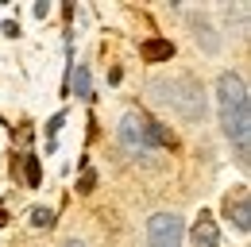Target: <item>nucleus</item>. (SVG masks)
I'll return each mask as SVG.
<instances>
[{"label": "nucleus", "mask_w": 251, "mask_h": 247, "mask_svg": "<svg viewBox=\"0 0 251 247\" xmlns=\"http://www.w3.org/2000/svg\"><path fill=\"white\" fill-rule=\"evenodd\" d=\"M217 112H220V131L236 147L240 166H248V143H251V108H248V85L240 74L224 70L217 77Z\"/></svg>", "instance_id": "f257e3e1"}, {"label": "nucleus", "mask_w": 251, "mask_h": 247, "mask_svg": "<svg viewBox=\"0 0 251 247\" xmlns=\"http://www.w3.org/2000/svg\"><path fill=\"white\" fill-rule=\"evenodd\" d=\"M151 89H155L158 100H166L170 108H178L186 120H201V116H205V97H201V85H197L189 74L174 77V81H155Z\"/></svg>", "instance_id": "f03ea898"}, {"label": "nucleus", "mask_w": 251, "mask_h": 247, "mask_svg": "<svg viewBox=\"0 0 251 247\" xmlns=\"http://www.w3.org/2000/svg\"><path fill=\"white\" fill-rule=\"evenodd\" d=\"M120 147L131 158H143V154L155 151V139H151V120L143 112H124L120 120Z\"/></svg>", "instance_id": "7ed1b4c3"}, {"label": "nucleus", "mask_w": 251, "mask_h": 247, "mask_svg": "<svg viewBox=\"0 0 251 247\" xmlns=\"http://www.w3.org/2000/svg\"><path fill=\"white\" fill-rule=\"evenodd\" d=\"M186 224L178 213H155L147 220V247H182Z\"/></svg>", "instance_id": "20e7f679"}, {"label": "nucleus", "mask_w": 251, "mask_h": 247, "mask_svg": "<svg viewBox=\"0 0 251 247\" xmlns=\"http://www.w3.org/2000/svg\"><path fill=\"white\" fill-rule=\"evenodd\" d=\"M189 240H193V247H220V232H217L213 213H205V209H201V216H197V220H193V228H189Z\"/></svg>", "instance_id": "39448f33"}, {"label": "nucleus", "mask_w": 251, "mask_h": 247, "mask_svg": "<svg viewBox=\"0 0 251 247\" xmlns=\"http://www.w3.org/2000/svg\"><path fill=\"white\" fill-rule=\"evenodd\" d=\"M224 213H228V220H232V224H236V228H240V232H244V236H248V232H251V213H248V193H236V197H232V193H228V197H224Z\"/></svg>", "instance_id": "423d86ee"}, {"label": "nucleus", "mask_w": 251, "mask_h": 247, "mask_svg": "<svg viewBox=\"0 0 251 247\" xmlns=\"http://www.w3.org/2000/svg\"><path fill=\"white\" fill-rule=\"evenodd\" d=\"M189 24H193V39L205 47V54H217V50H220V39L213 35V24H209L205 16H193Z\"/></svg>", "instance_id": "0eeeda50"}, {"label": "nucleus", "mask_w": 251, "mask_h": 247, "mask_svg": "<svg viewBox=\"0 0 251 247\" xmlns=\"http://www.w3.org/2000/svg\"><path fill=\"white\" fill-rule=\"evenodd\" d=\"M139 54H143V62H170L174 58V43L170 39H147L139 47Z\"/></svg>", "instance_id": "6e6552de"}, {"label": "nucleus", "mask_w": 251, "mask_h": 247, "mask_svg": "<svg viewBox=\"0 0 251 247\" xmlns=\"http://www.w3.org/2000/svg\"><path fill=\"white\" fill-rule=\"evenodd\" d=\"M74 93H77V97H93V93H89V70H85V66H77V74H74Z\"/></svg>", "instance_id": "1a4fd4ad"}, {"label": "nucleus", "mask_w": 251, "mask_h": 247, "mask_svg": "<svg viewBox=\"0 0 251 247\" xmlns=\"http://www.w3.org/2000/svg\"><path fill=\"white\" fill-rule=\"evenodd\" d=\"M24 174H27V185H39V158L35 154H24Z\"/></svg>", "instance_id": "9d476101"}, {"label": "nucleus", "mask_w": 251, "mask_h": 247, "mask_svg": "<svg viewBox=\"0 0 251 247\" xmlns=\"http://www.w3.org/2000/svg\"><path fill=\"white\" fill-rule=\"evenodd\" d=\"M50 220H54L50 209H35V213H31V224H35V228H50Z\"/></svg>", "instance_id": "9b49d317"}, {"label": "nucleus", "mask_w": 251, "mask_h": 247, "mask_svg": "<svg viewBox=\"0 0 251 247\" xmlns=\"http://www.w3.org/2000/svg\"><path fill=\"white\" fill-rule=\"evenodd\" d=\"M93 182H97L93 174H81V185H77V189H81V193H89V189H93Z\"/></svg>", "instance_id": "f8f14e48"}, {"label": "nucleus", "mask_w": 251, "mask_h": 247, "mask_svg": "<svg viewBox=\"0 0 251 247\" xmlns=\"http://www.w3.org/2000/svg\"><path fill=\"white\" fill-rule=\"evenodd\" d=\"M66 247H85V244H81V240H70V244H66Z\"/></svg>", "instance_id": "ddd939ff"}]
</instances>
